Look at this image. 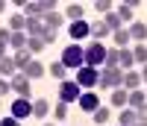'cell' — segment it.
<instances>
[{
	"label": "cell",
	"instance_id": "484cf974",
	"mask_svg": "<svg viewBox=\"0 0 147 126\" xmlns=\"http://www.w3.org/2000/svg\"><path fill=\"white\" fill-rule=\"evenodd\" d=\"M9 44H12V50L18 53V50H24V47H27V35H24V32H12Z\"/></svg>",
	"mask_w": 147,
	"mask_h": 126
},
{
	"label": "cell",
	"instance_id": "8992f818",
	"mask_svg": "<svg viewBox=\"0 0 147 126\" xmlns=\"http://www.w3.org/2000/svg\"><path fill=\"white\" fill-rule=\"evenodd\" d=\"M80 85L77 82H71V79H62L59 82V100H62V103H77L80 100Z\"/></svg>",
	"mask_w": 147,
	"mask_h": 126
},
{
	"label": "cell",
	"instance_id": "6da1fadb",
	"mask_svg": "<svg viewBox=\"0 0 147 126\" xmlns=\"http://www.w3.org/2000/svg\"><path fill=\"white\" fill-rule=\"evenodd\" d=\"M15 6H21L27 18H38V15L44 18L47 12H56V3H53V0H35V3H24V0H15Z\"/></svg>",
	"mask_w": 147,
	"mask_h": 126
},
{
	"label": "cell",
	"instance_id": "4fadbf2b",
	"mask_svg": "<svg viewBox=\"0 0 147 126\" xmlns=\"http://www.w3.org/2000/svg\"><path fill=\"white\" fill-rule=\"evenodd\" d=\"M12 62H15V70H21V73H24V68H27L30 62H32V53H30L27 47H24V50H18V53L12 56Z\"/></svg>",
	"mask_w": 147,
	"mask_h": 126
},
{
	"label": "cell",
	"instance_id": "83f0119b",
	"mask_svg": "<svg viewBox=\"0 0 147 126\" xmlns=\"http://www.w3.org/2000/svg\"><path fill=\"white\" fill-rule=\"evenodd\" d=\"M109 115H112V111H109L106 106H100V109L94 111V123H97V126H106V123H109Z\"/></svg>",
	"mask_w": 147,
	"mask_h": 126
},
{
	"label": "cell",
	"instance_id": "836d02e7",
	"mask_svg": "<svg viewBox=\"0 0 147 126\" xmlns=\"http://www.w3.org/2000/svg\"><path fill=\"white\" fill-rule=\"evenodd\" d=\"M106 68H118V47H112V50H106V62H103Z\"/></svg>",
	"mask_w": 147,
	"mask_h": 126
},
{
	"label": "cell",
	"instance_id": "44dd1931",
	"mask_svg": "<svg viewBox=\"0 0 147 126\" xmlns=\"http://www.w3.org/2000/svg\"><path fill=\"white\" fill-rule=\"evenodd\" d=\"M127 97H129V91H124V88H115V91H112V100H109V103H112L115 109H124V106H127Z\"/></svg>",
	"mask_w": 147,
	"mask_h": 126
},
{
	"label": "cell",
	"instance_id": "1f68e13d",
	"mask_svg": "<svg viewBox=\"0 0 147 126\" xmlns=\"http://www.w3.org/2000/svg\"><path fill=\"white\" fill-rule=\"evenodd\" d=\"M47 44L41 41V38H27V50H30V53L35 56V53H41V50H44Z\"/></svg>",
	"mask_w": 147,
	"mask_h": 126
},
{
	"label": "cell",
	"instance_id": "f35d334b",
	"mask_svg": "<svg viewBox=\"0 0 147 126\" xmlns=\"http://www.w3.org/2000/svg\"><path fill=\"white\" fill-rule=\"evenodd\" d=\"M9 91H12V85H9L6 79H0V100H3V97H6Z\"/></svg>",
	"mask_w": 147,
	"mask_h": 126
},
{
	"label": "cell",
	"instance_id": "4dcf8cb0",
	"mask_svg": "<svg viewBox=\"0 0 147 126\" xmlns=\"http://www.w3.org/2000/svg\"><path fill=\"white\" fill-rule=\"evenodd\" d=\"M112 35H115V47H118V50L129 44V32H127V29H118V32H112Z\"/></svg>",
	"mask_w": 147,
	"mask_h": 126
},
{
	"label": "cell",
	"instance_id": "8fae6325",
	"mask_svg": "<svg viewBox=\"0 0 147 126\" xmlns=\"http://www.w3.org/2000/svg\"><path fill=\"white\" fill-rule=\"evenodd\" d=\"M121 88H124V91H138V88H141V73L127 70V73H124V82H121Z\"/></svg>",
	"mask_w": 147,
	"mask_h": 126
},
{
	"label": "cell",
	"instance_id": "3957f363",
	"mask_svg": "<svg viewBox=\"0 0 147 126\" xmlns=\"http://www.w3.org/2000/svg\"><path fill=\"white\" fill-rule=\"evenodd\" d=\"M62 65L68 68V70H80L82 65H85V59H82V47L80 44H68L65 50H62Z\"/></svg>",
	"mask_w": 147,
	"mask_h": 126
},
{
	"label": "cell",
	"instance_id": "f1b7e54d",
	"mask_svg": "<svg viewBox=\"0 0 147 126\" xmlns=\"http://www.w3.org/2000/svg\"><path fill=\"white\" fill-rule=\"evenodd\" d=\"M132 59L141 62V68H144V65H147V47H144V44H136V47H132Z\"/></svg>",
	"mask_w": 147,
	"mask_h": 126
},
{
	"label": "cell",
	"instance_id": "7402d4cb",
	"mask_svg": "<svg viewBox=\"0 0 147 126\" xmlns=\"http://www.w3.org/2000/svg\"><path fill=\"white\" fill-rule=\"evenodd\" d=\"M88 35H91L94 41H100L103 35H109V29H106V23H103V21H94V23H91V29H88Z\"/></svg>",
	"mask_w": 147,
	"mask_h": 126
},
{
	"label": "cell",
	"instance_id": "7c38bea8",
	"mask_svg": "<svg viewBox=\"0 0 147 126\" xmlns=\"http://www.w3.org/2000/svg\"><path fill=\"white\" fill-rule=\"evenodd\" d=\"M41 29H44V23L38 18H27V23H24V35H27V38H38Z\"/></svg>",
	"mask_w": 147,
	"mask_h": 126
},
{
	"label": "cell",
	"instance_id": "ee69618b",
	"mask_svg": "<svg viewBox=\"0 0 147 126\" xmlns=\"http://www.w3.org/2000/svg\"><path fill=\"white\" fill-rule=\"evenodd\" d=\"M132 126H147V123H144V120H136V123H132Z\"/></svg>",
	"mask_w": 147,
	"mask_h": 126
},
{
	"label": "cell",
	"instance_id": "2e32d148",
	"mask_svg": "<svg viewBox=\"0 0 147 126\" xmlns=\"http://www.w3.org/2000/svg\"><path fill=\"white\" fill-rule=\"evenodd\" d=\"M47 115H50V103H47V100H32V117L44 120Z\"/></svg>",
	"mask_w": 147,
	"mask_h": 126
},
{
	"label": "cell",
	"instance_id": "52a82bcc",
	"mask_svg": "<svg viewBox=\"0 0 147 126\" xmlns=\"http://www.w3.org/2000/svg\"><path fill=\"white\" fill-rule=\"evenodd\" d=\"M77 103H80V109H82V111H88V115H94V111L100 109V100H97V94H94V91H82Z\"/></svg>",
	"mask_w": 147,
	"mask_h": 126
},
{
	"label": "cell",
	"instance_id": "7a4b0ae2",
	"mask_svg": "<svg viewBox=\"0 0 147 126\" xmlns=\"http://www.w3.org/2000/svg\"><path fill=\"white\" fill-rule=\"evenodd\" d=\"M82 59H85V68H100L106 62V47L100 41H91L88 47H82Z\"/></svg>",
	"mask_w": 147,
	"mask_h": 126
},
{
	"label": "cell",
	"instance_id": "d590c367",
	"mask_svg": "<svg viewBox=\"0 0 147 126\" xmlns=\"http://www.w3.org/2000/svg\"><path fill=\"white\" fill-rule=\"evenodd\" d=\"M115 15L121 18V23H124V21H132V9H129V6H124V3H121V6H118V12H115Z\"/></svg>",
	"mask_w": 147,
	"mask_h": 126
},
{
	"label": "cell",
	"instance_id": "e0dca14e",
	"mask_svg": "<svg viewBox=\"0 0 147 126\" xmlns=\"http://www.w3.org/2000/svg\"><path fill=\"white\" fill-rule=\"evenodd\" d=\"M24 76H27V79H38V76H44V65H41V62H30V65L27 68H24Z\"/></svg>",
	"mask_w": 147,
	"mask_h": 126
},
{
	"label": "cell",
	"instance_id": "f6af8a7d",
	"mask_svg": "<svg viewBox=\"0 0 147 126\" xmlns=\"http://www.w3.org/2000/svg\"><path fill=\"white\" fill-rule=\"evenodd\" d=\"M3 9H6V3H3V0H0V12H3Z\"/></svg>",
	"mask_w": 147,
	"mask_h": 126
},
{
	"label": "cell",
	"instance_id": "f546056e",
	"mask_svg": "<svg viewBox=\"0 0 147 126\" xmlns=\"http://www.w3.org/2000/svg\"><path fill=\"white\" fill-rule=\"evenodd\" d=\"M47 70H50V76H56V79H65V73H68V68L62 65V62H53Z\"/></svg>",
	"mask_w": 147,
	"mask_h": 126
},
{
	"label": "cell",
	"instance_id": "4316f807",
	"mask_svg": "<svg viewBox=\"0 0 147 126\" xmlns=\"http://www.w3.org/2000/svg\"><path fill=\"white\" fill-rule=\"evenodd\" d=\"M24 23H27L24 15H12L9 18V32H24Z\"/></svg>",
	"mask_w": 147,
	"mask_h": 126
},
{
	"label": "cell",
	"instance_id": "ab89813d",
	"mask_svg": "<svg viewBox=\"0 0 147 126\" xmlns=\"http://www.w3.org/2000/svg\"><path fill=\"white\" fill-rule=\"evenodd\" d=\"M136 115H138V120H144V123H147V103H144V106H138V109H136Z\"/></svg>",
	"mask_w": 147,
	"mask_h": 126
},
{
	"label": "cell",
	"instance_id": "60d3db41",
	"mask_svg": "<svg viewBox=\"0 0 147 126\" xmlns=\"http://www.w3.org/2000/svg\"><path fill=\"white\" fill-rule=\"evenodd\" d=\"M9 38H12V32L9 29H0V44H9Z\"/></svg>",
	"mask_w": 147,
	"mask_h": 126
},
{
	"label": "cell",
	"instance_id": "7bdbcfd3",
	"mask_svg": "<svg viewBox=\"0 0 147 126\" xmlns=\"http://www.w3.org/2000/svg\"><path fill=\"white\" fill-rule=\"evenodd\" d=\"M6 56V44H0V59H3Z\"/></svg>",
	"mask_w": 147,
	"mask_h": 126
},
{
	"label": "cell",
	"instance_id": "ffe728a7",
	"mask_svg": "<svg viewBox=\"0 0 147 126\" xmlns=\"http://www.w3.org/2000/svg\"><path fill=\"white\" fill-rule=\"evenodd\" d=\"M147 103V97H144V91H141V88H138V91H129V97H127V106L132 109V111H136L138 106H144Z\"/></svg>",
	"mask_w": 147,
	"mask_h": 126
},
{
	"label": "cell",
	"instance_id": "d4e9b609",
	"mask_svg": "<svg viewBox=\"0 0 147 126\" xmlns=\"http://www.w3.org/2000/svg\"><path fill=\"white\" fill-rule=\"evenodd\" d=\"M136 120H138V115H136L132 109H124V111L118 115V123H121V126H132Z\"/></svg>",
	"mask_w": 147,
	"mask_h": 126
},
{
	"label": "cell",
	"instance_id": "bcb514c9",
	"mask_svg": "<svg viewBox=\"0 0 147 126\" xmlns=\"http://www.w3.org/2000/svg\"><path fill=\"white\" fill-rule=\"evenodd\" d=\"M44 126H53V123H44Z\"/></svg>",
	"mask_w": 147,
	"mask_h": 126
},
{
	"label": "cell",
	"instance_id": "9a60e30c",
	"mask_svg": "<svg viewBox=\"0 0 147 126\" xmlns=\"http://www.w3.org/2000/svg\"><path fill=\"white\" fill-rule=\"evenodd\" d=\"M88 29H91V23H85V21L71 23V38H74V41H80V38H85V35H88Z\"/></svg>",
	"mask_w": 147,
	"mask_h": 126
},
{
	"label": "cell",
	"instance_id": "b9f144b4",
	"mask_svg": "<svg viewBox=\"0 0 147 126\" xmlns=\"http://www.w3.org/2000/svg\"><path fill=\"white\" fill-rule=\"evenodd\" d=\"M141 82H147V65L141 68Z\"/></svg>",
	"mask_w": 147,
	"mask_h": 126
},
{
	"label": "cell",
	"instance_id": "9c48e42d",
	"mask_svg": "<svg viewBox=\"0 0 147 126\" xmlns=\"http://www.w3.org/2000/svg\"><path fill=\"white\" fill-rule=\"evenodd\" d=\"M30 115H32V103H30V100H24V97H18L15 103H12V117L24 120V117H30Z\"/></svg>",
	"mask_w": 147,
	"mask_h": 126
},
{
	"label": "cell",
	"instance_id": "d6a6232c",
	"mask_svg": "<svg viewBox=\"0 0 147 126\" xmlns=\"http://www.w3.org/2000/svg\"><path fill=\"white\" fill-rule=\"evenodd\" d=\"M53 117H56V120H65V117H68V103L59 100V103L53 106Z\"/></svg>",
	"mask_w": 147,
	"mask_h": 126
},
{
	"label": "cell",
	"instance_id": "8d00e7d4",
	"mask_svg": "<svg viewBox=\"0 0 147 126\" xmlns=\"http://www.w3.org/2000/svg\"><path fill=\"white\" fill-rule=\"evenodd\" d=\"M94 9H97V12H112V3H109V0H97Z\"/></svg>",
	"mask_w": 147,
	"mask_h": 126
},
{
	"label": "cell",
	"instance_id": "ac0fdd59",
	"mask_svg": "<svg viewBox=\"0 0 147 126\" xmlns=\"http://www.w3.org/2000/svg\"><path fill=\"white\" fill-rule=\"evenodd\" d=\"M127 32H129V38H136L138 44H144V38H147V27H144L141 21H136V23H132V27H129Z\"/></svg>",
	"mask_w": 147,
	"mask_h": 126
},
{
	"label": "cell",
	"instance_id": "7dc6e473",
	"mask_svg": "<svg viewBox=\"0 0 147 126\" xmlns=\"http://www.w3.org/2000/svg\"><path fill=\"white\" fill-rule=\"evenodd\" d=\"M0 103H3V100H0Z\"/></svg>",
	"mask_w": 147,
	"mask_h": 126
},
{
	"label": "cell",
	"instance_id": "603a6c76",
	"mask_svg": "<svg viewBox=\"0 0 147 126\" xmlns=\"http://www.w3.org/2000/svg\"><path fill=\"white\" fill-rule=\"evenodd\" d=\"M0 76H15V62H12V56L0 59Z\"/></svg>",
	"mask_w": 147,
	"mask_h": 126
},
{
	"label": "cell",
	"instance_id": "e575fe53",
	"mask_svg": "<svg viewBox=\"0 0 147 126\" xmlns=\"http://www.w3.org/2000/svg\"><path fill=\"white\" fill-rule=\"evenodd\" d=\"M38 38H41L44 44H53V41L59 38V32H56V29H47V27H44V29H41V35H38Z\"/></svg>",
	"mask_w": 147,
	"mask_h": 126
},
{
	"label": "cell",
	"instance_id": "5b68a950",
	"mask_svg": "<svg viewBox=\"0 0 147 126\" xmlns=\"http://www.w3.org/2000/svg\"><path fill=\"white\" fill-rule=\"evenodd\" d=\"M121 82H124V70L121 68H103L100 70V85L103 88H121Z\"/></svg>",
	"mask_w": 147,
	"mask_h": 126
},
{
	"label": "cell",
	"instance_id": "cb8c5ba5",
	"mask_svg": "<svg viewBox=\"0 0 147 126\" xmlns=\"http://www.w3.org/2000/svg\"><path fill=\"white\" fill-rule=\"evenodd\" d=\"M103 23H106V29H109V32H118V29H121V18L115 15V12H106Z\"/></svg>",
	"mask_w": 147,
	"mask_h": 126
},
{
	"label": "cell",
	"instance_id": "ba28073f",
	"mask_svg": "<svg viewBox=\"0 0 147 126\" xmlns=\"http://www.w3.org/2000/svg\"><path fill=\"white\" fill-rule=\"evenodd\" d=\"M12 91H15L18 97H24V100H30V79L24 76V73H15V76H12Z\"/></svg>",
	"mask_w": 147,
	"mask_h": 126
},
{
	"label": "cell",
	"instance_id": "5bb4252c",
	"mask_svg": "<svg viewBox=\"0 0 147 126\" xmlns=\"http://www.w3.org/2000/svg\"><path fill=\"white\" fill-rule=\"evenodd\" d=\"M41 23H44L47 29H59V27H62V23H65V18H62V12H47Z\"/></svg>",
	"mask_w": 147,
	"mask_h": 126
},
{
	"label": "cell",
	"instance_id": "d6986e66",
	"mask_svg": "<svg viewBox=\"0 0 147 126\" xmlns=\"http://www.w3.org/2000/svg\"><path fill=\"white\" fill-rule=\"evenodd\" d=\"M65 15L71 18V23H77V21H85V18H82V15H85V6H80V3H68Z\"/></svg>",
	"mask_w": 147,
	"mask_h": 126
},
{
	"label": "cell",
	"instance_id": "277c9868",
	"mask_svg": "<svg viewBox=\"0 0 147 126\" xmlns=\"http://www.w3.org/2000/svg\"><path fill=\"white\" fill-rule=\"evenodd\" d=\"M77 85H80V88H94V85H100V70L82 65V68L77 70Z\"/></svg>",
	"mask_w": 147,
	"mask_h": 126
},
{
	"label": "cell",
	"instance_id": "74e56055",
	"mask_svg": "<svg viewBox=\"0 0 147 126\" xmlns=\"http://www.w3.org/2000/svg\"><path fill=\"white\" fill-rule=\"evenodd\" d=\"M0 126H21V120L9 115V117H0Z\"/></svg>",
	"mask_w": 147,
	"mask_h": 126
},
{
	"label": "cell",
	"instance_id": "30bf717a",
	"mask_svg": "<svg viewBox=\"0 0 147 126\" xmlns=\"http://www.w3.org/2000/svg\"><path fill=\"white\" fill-rule=\"evenodd\" d=\"M132 65H136V59H132V50H129V47H121V50H118V68L127 73V70H132Z\"/></svg>",
	"mask_w": 147,
	"mask_h": 126
}]
</instances>
